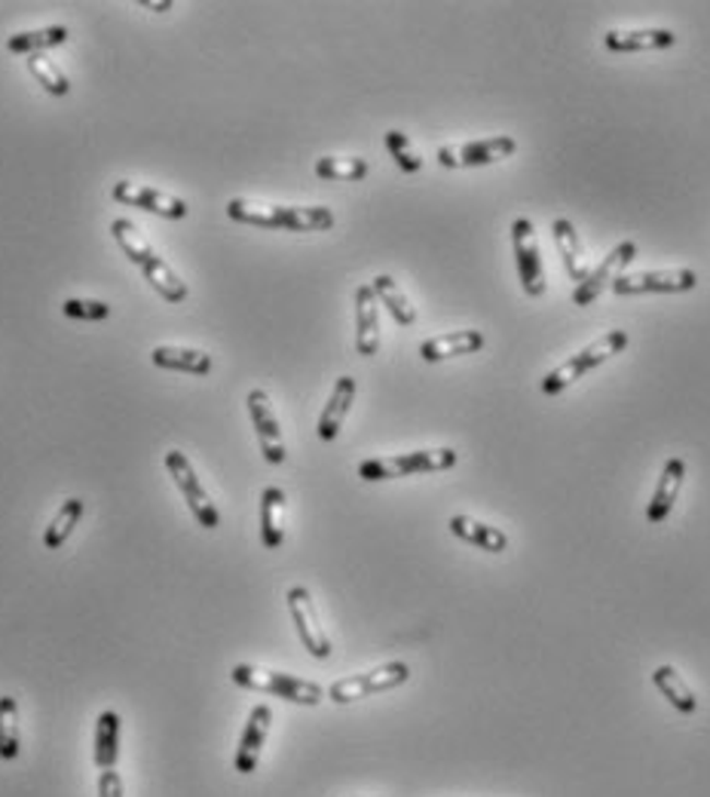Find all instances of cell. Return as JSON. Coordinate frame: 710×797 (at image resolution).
Segmentation results:
<instances>
[{
  "mask_svg": "<svg viewBox=\"0 0 710 797\" xmlns=\"http://www.w3.org/2000/svg\"><path fill=\"white\" fill-rule=\"evenodd\" d=\"M227 215L239 224L263 227V231H331L334 212L328 206H270L255 200H230Z\"/></svg>",
  "mask_w": 710,
  "mask_h": 797,
  "instance_id": "obj_1",
  "label": "cell"
},
{
  "mask_svg": "<svg viewBox=\"0 0 710 797\" xmlns=\"http://www.w3.org/2000/svg\"><path fill=\"white\" fill-rule=\"evenodd\" d=\"M628 331H606L603 338H597L594 344H588L582 347L576 356H570L567 362H560L557 365L555 372H548V375L542 377L540 380V390L542 396H557V392H564L570 384H576L579 377L588 375L591 368H597V365H603L606 360H613V356H618L625 347H628Z\"/></svg>",
  "mask_w": 710,
  "mask_h": 797,
  "instance_id": "obj_2",
  "label": "cell"
},
{
  "mask_svg": "<svg viewBox=\"0 0 710 797\" xmlns=\"http://www.w3.org/2000/svg\"><path fill=\"white\" fill-rule=\"evenodd\" d=\"M460 454L453 448H433V452L395 454V457H371L358 464V479L365 482H389V479H404L414 472H445L457 467Z\"/></svg>",
  "mask_w": 710,
  "mask_h": 797,
  "instance_id": "obj_3",
  "label": "cell"
},
{
  "mask_svg": "<svg viewBox=\"0 0 710 797\" xmlns=\"http://www.w3.org/2000/svg\"><path fill=\"white\" fill-rule=\"evenodd\" d=\"M233 684L258 693H273L279 700H288L294 705H319L324 700V690L312 681L294 678V675L273 672V669H258V666H233Z\"/></svg>",
  "mask_w": 710,
  "mask_h": 797,
  "instance_id": "obj_4",
  "label": "cell"
},
{
  "mask_svg": "<svg viewBox=\"0 0 710 797\" xmlns=\"http://www.w3.org/2000/svg\"><path fill=\"white\" fill-rule=\"evenodd\" d=\"M407 678H411L407 663L395 659V663H387V666H377L371 672L340 678V681H334L328 688V700L338 705L358 703V700H368L374 693H387V690L402 688V684H407Z\"/></svg>",
  "mask_w": 710,
  "mask_h": 797,
  "instance_id": "obj_5",
  "label": "cell"
},
{
  "mask_svg": "<svg viewBox=\"0 0 710 797\" xmlns=\"http://www.w3.org/2000/svg\"><path fill=\"white\" fill-rule=\"evenodd\" d=\"M166 469H169L171 482L181 491L185 503L190 506L193 518L200 521V528L215 531L217 525H221V513H217L215 501L209 497V491L197 479V469L190 467V457L185 452H178V448H171V452H166Z\"/></svg>",
  "mask_w": 710,
  "mask_h": 797,
  "instance_id": "obj_6",
  "label": "cell"
},
{
  "mask_svg": "<svg viewBox=\"0 0 710 797\" xmlns=\"http://www.w3.org/2000/svg\"><path fill=\"white\" fill-rule=\"evenodd\" d=\"M518 151V141L511 136H494V139L469 141V144H445L438 148V163L448 169H475L490 166L496 160H506Z\"/></svg>",
  "mask_w": 710,
  "mask_h": 797,
  "instance_id": "obj_7",
  "label": "cell"
},
{
  "mask_svg": "<svg viewBox=\"0 0 710 797\" xmlns=\"http://www.w3.org/2000/svg\"><path fill=\"white\" fill-rule=\"evenodd\" d=\"M634 258H637V243H634V239L618 243L616 249L610 251V255H606V258H603L601 265L594 267V270H588L585 280L576 285V292H572V304H576V307H588V304H594V301L601 297L603 289H610L618 277H625V267L631 265Z\"/></svg>",
  "mask_w": 710,
  "mask_h": 797,
  "instance_id": "obj_8",
  "label": "cell"
},
{
  "mask_svg": "<svg viewBox=\"0 0 710 797\" xmlns=\"http://www.w3.org/2000/svg\"><path fill=\"white\" fill-rule=\"evenodd\" d=\"M511 246H514V261H518V277L530 297H542L545 292V273H542L540 246H536V231L530 219L511 221Z\"/></svg>",
  "mask_w": 710,
  "mask_h": 797,
  "instance_id": "obj_9",
  "label": "cell"
},
{
  "mask_svg": "<svg viewBox=\"0 0 710 797\" xmlns=\"http://www.w3.org/2000/svg\"><path fill=\"white\" fill-rule=\"evenodd\" d=\"M285 601H288L292 620L294 625H297V635H300V642H304V647L309 651V657L316 659L331 657V642H328L322 623H319V613H316V605H312L309 589H304V586H292L288 595H285Z\"/></svg>",
  "mask_w": 710,
  "mask_h": 797,
  "instance_id": "obj_10",
  "label": "cell"
},
{
  "mask_svg": "<svg viewBox=\"0 0 710 797\" xmlns=\"http://www.w3.org/2000/svg\"><path fill=\"white\" fill-rule=\"evenodd\" d=\"M110 197L117 203L129 206V209H144V212H154V215H163V219L181 221L190 215V209H187L181 197L166 194V190L144 188V185H132V181H117L110 188Z\"/></svg>",
  "mask_w": 710,
  "mask_h": 797,
  "instance_id": "obj_11",
  "label": "cell"
},
{
  "mask_svg": "<svg viewBox=\"0 0 710 797\" xmlns=\"http://www.w3.org/2000/svg\"><path fill=\"white\" fill-rule=\"evenodd\" d=\"M248 414H251V423H255V433H258V442H261V454L267 464H285V438H282V430H279V418L273 406H270V396L263 390H251L246 399Z\"/></svg>",
  "mask_w": 710,
  "mask_h": 797,
  "instance_id": "obj_12",
  "label": "cell"
},
{
  "mask_svg": "<svg viewBox=\"0 0 710 797\" xmlns=\"http://www.w3.org/2000/svg\"><path fill=\"white\" fill-rule=\"evenodd\" d=\"M698 285L695 270H649V273H634V277H618L610 289L616 295H647V292H693Z\"/></svg>",
  "mask_w": 710,
  "mask_h": 797,
  "instance_id": "obj_13",
  "label": "cell"
},
{
  "mask_svg": "<svg viewBox=\"0 0 710 797\" xmlns=\"http://www.w3.org/2000/svg\"><path fill=\"white\" fill-rule=\"evenodd\" d=\"M270 724H273V708L267 703L255 705L251 715L246 720V730L239 736V749H236V758H233V766L236 773H255V766L261 761L263 742H267V734H270Z\"/></svg>",
  "mask_w": 710,
  "mask_h": 797,
  "instance_id": "obj_14",
  "label": "cell"
},
{
  "mask_svg": "<svg viewBox=\"0 0 710 797\" xmlns=\"http://www.w3.org/2000/svg\"><path fill=\"white\" fill-rule=\"evenodd\" d=\"M355 350L365 360L377 356L380 350V310L371 285L355 289Z\"/></svg>",
  "mask_w": 710,
  "mask_h": 797,
  "instance_id": "obj_15",
  "label": "cell"
},
{
  "mask_svg": "<svg viewBox=\"0 0 710 797\" xmlns=\"http://www.w3.org/2000/svg\"><path fill=\"white\" fill-rule=\"evenodd\" d=\"M683 482H686V460L683 457H671L664 464L662 476H659V485H655V494L649 501L647 509V521L649 525H662L664 518L671 516L674 503H677V494L683 491Z\"/></svg>",
  "mask_w": 710,
  "mask_h": 797,
  "instance_id": "obj_16",
  "label": "cell"
},
{
  "mask_svg": "<svg viewBox=\"0 0 710 797\" xmlns=\"http://www.w3.org/2000/svg\"><path fill=\"white\" fill-rule=\"evenodd\" d=\"M487 344L484 331L465 329V331H450V335H438L419 344V356L423 362H445L453 356H469V353H478Z\"/></svg>",
  "mask_w": 710,
  "mask_h": 797,
  "instance_id": "obj_17",
  "label": "cell"
},
{
  "mask_svg": "<svg viewBox=\"0 0 710 797\" xmlns=\"http://www.w3.org/2000/svg\"><path fill=\"white\" fill-rule=\"evenodd\" d=\"M353 399H355V377L343 375L338 377V384H334V390L328 396V406L322 408V418L316 423V433L322 442H334L340 436V426L346 421V414H350V408H353Z\"/></svg>",
  "mask_w": 710,
  "mask_h": 797,
  "instance_id": "obj_18",
  "label": "cell"
},
{
  "mask_svg": "<svg viewBox=\"0 0 710 797\" xmlns=\"http://www.w3.org/2000/svg\"><path fill=\"white\" fill-rule=\"evenodd\" d=\"M677 44V34L667 28H640V32H613L603 34V47L610 52H649V49H667Z\"/></svg>",
  "mask_w": 710,
  "mask_h": 797,
  "instance_id": "obj_19",
  "label": "cell"
},
{
  "mask_svg": "<svg viewBox=\"0 0 710 797\" xmlns=\"http://www.w3.org/2000/svg\"><path fill=\"white\" fill-rule=\"evenodd\" d=\"M120 734H123V718L108 708L95 720V739H93V761L98 770H110L117 766L120 758Z\"/></svg>",
  "mask_w": 710,
  "mask_h": 797,
  "instance_id": "obj_20",
  "label": "cell"
},
{
  "mask_svg": "<svg viewBox=\"0 0 710 797\" xmlns=\"http://www.w3.org/2000/svg\"><path fill=\"white\" fill-rule=\"evenodd\" d=\"M156 368H166V372H181V375H197L205 377L212 372V356L202 353V350H190V347H169L159 344L151 353Z\"/></svg>",
  "mask_w": 710,
  "mask_h": 797,
  "instance_id": "obj_21",
  "label": "cell"
},
{
  "mask_svg": "<svg viewBox=\"0 0 710 797\" xmlns=\"http://www.w3.org/2000/svg\"><path fill=\"white\" fill-rule=\"evenodd\" d=\"M448 528L453 537H460L463 543L484 549V552H506L509 549V537L499 531V528H490V525L478 521V518L453 516L448 521Z\"/></svg>",
  "mask_w": 710,
  "mask_h": 797,
  "instance_id": "obj_22",
  "label": "cell"
},
{
  "mask_svg": "<svg viewBox=\"0 0 710 797\" xmlns=\"http://www.w3.org/2000/svg\"><path fill=\"white\" fill-rule=\"evenodd\" d=\"M552 234H555L557 251H560V258H564V267H567L570 280L572 282L585 280L588 258H585V249H582V239H579L576 227H572V221L555 219V224H552Z\"/></svg>",
  "mask_w": 710,
  "mask_h": 797,
  "instance_id": "obj_23",
  "label": "cell"
},
{
  "mask_svg": "<svg viewBox=\"0 0 710 797\" xmlns=\"http://www.w3.org/2000/svg\"><path fill=\"white\" fill-rule=\"evenodd\" d=\"M71 28L68 25H49V28H37V32H19L7 37V49L19 52V56H40L47 49H56L68 44Z\"/></svg>",
  "mask_w": 710,
  "mask_h": 797,
  "instance_id": "obj_24",
  "label": "cell"
},
{
  "mask_svg": "<svg viewBox=\"0 0 710 797\" xmlns=\"http://www.w3.org/2000/svg\"><path fill=\"white\" fill-rule=\"evenodd\" d=\"M282 513H285V491L276 485L263 488L261 494V543L267 549H279L285 540L282 528Z\"/></svg>",
  "mask_w": 710,
  "mask_h": 797,
  "instance_id": "obj_25",
  "label": "cell"
},
{
  "mask_svg": "<svg viewBox=\"0 0 710 797\" xmlns=\"http://www.w3.org/2000/svg\"><path fill=\"white\" fill-rule=\"evenodd\" d=\"M110 234H114V239L120 243V249L126 251V258H129L135 267H141V270H147V267L159 258L154 251V246L141 236L139 227H135L129 219L110 221Z\"/></svg>",
  "mask_w": 710,
  "mask_h": 797,
  "instance_id": "obj_26",
  "label": "cell"
},
{
  "mask_svg": "<svg viewBox=\"0 0 710 797\" xmlns=\"http://www.w3.org/2000/svg\"><path fill=\"white\" fill-rule=\"evenodd\" d=\"M371 289H374V295H377V301L387 307L389 316H392L399 326L407 329V326H414V323H417V310H414V304L407 301V295H404L402 289H399V282L392 280V277H387V273L374 277Z\"/></svg>",
  "mask_w": 710,
  "mask_h": 797,
  "instance_id": "obj_27",
  "label": "cell"
},
{
  "mask_svg": "<svg viewBox=\"0 0 710 797\" xmlns=\"http://www.w3.org/2000/svg\"><path fill=\"white\" fill-rule=\"evenodd\" d=\"M652 684H655L664 700L674 705L677 712H683V715H693L695 708H698L695 693L689 690V684L679 678L674 666H659V669L652 672Z\"/></svg>",
  "mask_w": 710,
  "mask_h": 797,
  "instance_id": "obj_28",
  "label": "cell"
},
{
  "mask_svg": "<svg viewBox=\"0 0 710 797\" xmlns=\"http://www.w3.org/2000/svg\"><path fill=\"white\" fill-rule=\"evenodd\" d=\"M83 509H86V503L80 501V497H68V501L59 506L56 518L49 521V528L44 531V547H47L49 552H56V549H62L64 543H68V537L74 534L78 521L83 518Z\"/></svg>",
  "mask_w": 710,
  "mask_h": 797,
  "instance_id": "obj_29",
  "label": "cell"
},
{
  "mask_svg": "<svg viewBox=\"0 0 710 797\" xmlns=\"http://www.w3.org/2000/svg\"><path fill=\"white\" fill-rule=\"evenodd\" d=\"M368 173H371V166L362 156H322V160H316V175L324 181H362Z\"/></svg>",
  "mask_w": 710,
  "mask_h": 797,
  "instance_id": "obj_30",
  "label": "cell"
},
{
  "mask_svg": "<svg viewBox=\"0 0 710 797\" xmlns=\"http://www.w3.org/2000/svg\"><path fill=\"white\" fill-rule=\"evenodd\" d=\"M19 751H22L19 703L13 696H0V761H16Z\"/></svg>",
  "mask_w": 710,
  "mask_h": 797,
  "instance_id": "obj_31",
  "label": "cell"
},
{
  "mask_svg": "<svg viewBox=\"0 0 710 797\" xmlns=\"http://www.w3.org/2000/svg\"><path fill=\"white\" fill-rule=\"evenodd\" d=\"M28 71L32 78L47 90L49 95H68L71 93V80L64 78V71L56 62H49L47 56H28Z\"/></svg>",
  "mask_w": 710,
  "mask_h": 797,
  "instance_id": "obj_32",
  "label": "cell"
},
{
  "mask_svg": "<svg viewBox=\"0 0 710 797\" xmlns=\"http://www.w3.org/2000/svg\"><path fill=\"white\" fill-rule=\"evenodd\" d=\"M383 141H387V151L392 154V160L399 163V169L407 175H414L423 169V160H419V154L411 148V139L404 136V132H399V129H389L387 136H383Z\"/></svg>",
  "mask_w": 710,
  "mask_h": 797,
  "instance_id": "obj_33",
  "label": "cell"
},
{
  "mask_svg": "<svg viewBox=\"0 0 710 797\" xmlns=\"http://www.w3.org/2000/svg\"><path fill=\"white\" fill-rule=\"evenodd\" d=\"M62 313L68 319H80V323H102L110 316V304L105 301H83V297H68L62 304Z\"/></svg>",
  "mask_w": 710,
  "mask_h": 797,
  "instance_id": "obj_34",
  "label": "cell"
},
{
  "mask_svg": "<svg viewBox=\"0 0 710 797\" xmlns=\"http://www.w3.org/2000/svg\"><path fill=\"white\" fill-rule=\"evenodd\" d=\"M98 797H126L123 780H120V773L114 766L102 770V776H98Z\"/></svg>",
  "mask_w": 710,
  "mask_h": 797,
  "instance_id": "obj_35",
  "label": "cell"
},
{
  "mask_svg": "<svg viewBox=\"0 0 710 797\" xmlns=\"http://www.w3.org/2000/svg\"><path fill=\"white\" fill-rule=\"evenodd\" d=\"M141 7H147V10H156V13H166V10H171L169 0H166V3H151V0H144Z\"/></svg>",
  "mask_w": 710,
  "mask_h": 797,
  "instance_id": "obj_36",
  "label": "cell"
}]
</instances>
